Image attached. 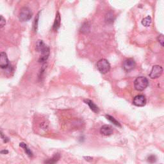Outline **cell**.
<instances>
[{
    "instance_id": "6da1fadb",
    "label": "cell",
    "mask_w": 164,
    "mask_h": 164,
    "mask_svg": "<svg viewBox=\"0 0 164 164\" xmlns=\"http://www.w3.org/2000/svg\"><path fill=\"white\" fill-rule=\"evenodd\" d=\"M36 50L42 54L41 57L39 60V62L40 63H44L46 62L49 54V47L42 41L39 40L36 42Z\"/></svg>"
},
{
    "instance_id": "7a4b0ae2",
    "label": "cell",
    "mask_w": 164,
    "mask_h": 164,
    "mask_svg": "<svg viewBox=\"0 0 164 164\" xmlns=\"http://www.w3.org/2000/svg\"><path fill=\"white\" fill-rule=\"evenodd\" d=\"M149 85V82L146 78L144 76L137 77L134 81L135 88L138 91H142L145 90Z\"/></svg>"
},
{
    "instance_id": "3957f363",
    "label": "cell",
    "mask_w": 164,
    "mask_h": 164,
    "mask_svg": "<svg viewBox=\"0 0 164 164\" xmlns=\"http://www.w3.org/2000/svg\"><path fill=\"white\" fill-rule=\"evenodd\" d=\"M110 64L106 59L102 58L97 63V68L101 73L106 74L110 70Z\"/></svg>"
},
{
    "instance_id": "277c9868",
    "label": "cell",
    "mask_w": 164,
    "mask_h": 164,
    "mask_svg": "<svg viewBox=\"0 0 164 164\" xmlns=\"http://www.w3.org/2000/svg\"><path fill=\"white\" fill-rule=\"evenodd\" d=\"M32 12L28 7H23L21 9L19 14V18L20 21H21L23 22L28 21L32 18Z\"/></svg>"
},
{
    "instance_id": "5b68a950",
    "label": "cell",
    "mask_w": 164,
    "mask_h": 164,
    "mask_svg": "<svg viewBox=\"0 0 164 164\" xmlns=\"http://www.w3.org/2000/svg\"><path fill=\"white\" fill-rule=\"evenodd\" d=\"M163 68L160 66L155 65L153 67V68L149 73V77L151 79H157L158 78L160 77L162 74Z\"/></svg>"
},
{
    "instance_id": "8992f818",
    "label": "cell",
    "mask_w": 164,
    "mask_h": 164,
    "mask_svg": "<svg viewBox=\"0 0 164 164\" xmlns=\"http://www.w3.org/2000/svg\"><path fill=\"white\" fill-rule=\"evenodd\" d=\"M136 66V63L134 59L133 58H127L124 60L123 64V67L125 71L129 72L133 69Z\"/></svg>"
},
{
    "instance_id": "52a82bcc",
    "label": "cell",
    "mask_w": 164,
    "mask_h": 164,
    "mask_svg": "<svg viewBox=\"0 0 164 164\" xmlns=\"http://www.w3.org/2000/svg\"><path fill=\"white\" fill-rule=\"evenodd\" d=\"M10 66V62L7 54L5 52L0 53V68L7 69Z\"/></svg>"
},
{
    "instance_id": "ba28073f",
    "label": "cell",
    "mask_w": 164,
    "mask_h": 164,
    "mask_svg": "<svg viewBox=\"0 0 164 164\" xmlns=\"http://www.w3.org/2000/svg\"><path fill=\"white\" fill-rule=\"evenodd\" d=\"M146 102V98H145L144 95H138L134 98L133 103V105L135 106L142 107V106L145 105Z\"/></svg>"
},
{
    "instance_id": "9c48e42d",
    "label": "cell",
    "mask_w": 164,
    "mask_h": 164,
    "mask_svg": "<svg viewBox=\"0 0 164 164\" xmlns=\"http://www.w3.org/2000/svg\"><path fill=\"white\" fill-rule=\"evenodd\" d=\"M113 132L114 129L110 125H103L100 129V133L105 136H110L113 134Z\"/></svg>"
},
{
    "instance_id": "30bf717a",
    "label": "cell",
    "mask_w": 164,
    "mask_h": 164,
    "mask_svg": "<svg viewBox=\"0 0 164 164\" xmlns=\"http://www.w3.org/2000/svg\"><path fill=\"white\" fill-rule=\"evenodd\" d=\"M84 102L86 104H87L88 106H89V107L91 109V110H92L94 113L98 114L99 112H100V109H99L98 106L96 105H95V104L91 100H85Z\"/></svg>"
},
{
    "instance_id": "8fae6325",
    "label": "cell",
    "mask_w": 164,
    "mask_h": 164,
    "mask_svg": "<svg viewBox=\"0 0 164 164\" xmlns=\"http://www.w3.org/2000/svg\"><path fill=\"white\" fill-rule=\"evenodd\" d=\"M60 23H61L60 15L59 12H57V14L56 15L55 19H54V21L53 23V30L57 31L59 29L60 27Z\"/></svg>"
},
{
    "instance_id": "7c38bea8",
    "label": "cell",
    "mask_w": 164,
    "mask_h": 164,
    "mask_svg": "<svg viewBox=\"0 0 164 164\" xmlns=\"http://www.w3.org/2000/svg\"><path fill=\"white\" fill-rule=\"evenodd\" d=\"M60 158V155L59 153H56L54 155L53 157L49 159L44 161V163L45 164H55L59 160Z\"/></svg>"
},
{
    "instance_id": "4fadbf2b",
    "label": "cell",
    "mask_w": 164,
    "mask_h": 164,
    "mask_svg": "<svg viewBox=\"0 0 164 164\" xmlns=\"http://www.w3.org/2000/svg\"><path fill=\"white\" fill-rule=\"evenodd\" d=\"M115 19V15L112 11L108 12L105 15V21L108 23H112Z\"/></svg>"
},
{
    "instance_id": "5bb4252c",
    "label": "cell",
    "mask_w": 164,
    "mask_h": 164,
    "mask_svg": "<svg viewBox=\"0 0 164 164\" xmlns=\"http://www.w3.org/2000/svg\"><path fill=\"white\" fill-rule=\"evenodd\" d=\"M19 146L21 147L22 148H23V149H24L25 151L26 152V153H27L28 157H33L32 152L31 151V150L29 149V148H28V147L27 146V145L25 143H24V142L20 143Z\"/></svg>"
},
{
    "instance_id": "9a60e30c",
    "label": "cell",
    "mask_w": 164,
    "mask_h": 164,
    "mask_svg": "<svg viewBox=\"0 0 164 164\" xmlns=\"http://www.w3.org/2000/svg\"><path fill=\"white\" fill-rule=\"evenodd\" d=\"M90 25L88 24V23H85L83 25L82 27H81V29H80V32H81L82 33H88L90 32Z\"/></svg>"
},
{
    "instance_id": "2e32d148",
    "label": "cell",
    "mask_w": 164,
    "mask_h": 164,
    "mask_svg": "<svg viewBox=\"0 0 164 164\" xmlns=\"http://www.w3.org/2000/svg\"><path fill=\"white\" fill-rule=\"evenodd\" d=\"M151 22H152V19H151V17L149 15H148L146 17H145L144 19H143L142 21V25H144V27H149L151 24Z\"/></svg>"
},
{
    "instance_id": "e0dca14e",
    "label": "cell",
    "mask_w": 164,
    "mask_h": 164,
    "mask_svg": "<svg viewBox=\"0 0 164 164\" xmlns=\"http://www.w3.org/2000/svg\"><path fill=\"white\" fill-rule=\"evenodd\" d=\"M105 117L106 118V119H108V120L110 121L112 123H113L114 125H116L117 126H119V127H121L120 123H119V122L116 120V119L113 118L112 116H111L110 115H106Z\"/></svg>"
},
{
    "instance_id": "ac0fdd59",
    "label": "cell",
    "mask_w": 164,
    "mask_h": 164,
    "mask_svg": "<svg viewBox=\"0 0 164 164\" xmlns=\"http://www.w3.org/2000/svg\"><path fill=\"white\" fill-rule=\"evenodd\" d=\"M157 161V158L155 155H150L149 157L147 158V162L151 163H155Z\"/></svg>"
},
{
    "instance_id": "d6986e66",
    "label": "cell",
    "mask_w": 164,
    "mask_h": 164,
    "mask_svg": "<svg viewBox=\"0 0 164 164\" xmlns=\"http://www.w3.org/2000/svg\"><path fill=\"white\" fill-rule=\"evenodd\" d=\"M5 24H6V20L2 15H0V28L3 27Z\"/></svg>"
},
{
    "instance_id": "ffe728a7",
    "label": "cell",
    "mask_w": 164,
    "mask_h": 164,
    "mask_svg": "<svg viewBox=\"0 0 164 164\" xmlns=\"http://www.w3.org/2000/svg\"><path fill=\"white\" fill-rule=\"evenodd\" d=\"M158 41L161 44V45L163 46V42H164V39H163V34H160V35H158Z\"/></svg>"
},
{
    "instance_id": "44dd1931",
    "label": "cell",
    "mask_w": 164,
    "mask_h": 164,
    "mask_svg": "<svg viewBox=\"0 0 164 164\" xmlns=\"http://www.w3.org/2000/svg\"><path fill=\"white\" fill-rule=\"evenodd\" d=\"M0 136L1 137L2 139L3 140V142H5V143L9 141V139H8V138H7V137H5V135H4L3 134V133H2V132H0Z\"/></svg>"
},
{
    "instance_id": "7402d4cb",
    "label": "cell",
    "mask_w": 164,
    "mask_h": 164,
    "mask_svg": "<svg viewBox=\"0 0 164 164\" xmlns=\"http://www.w3.org/2000/svg\"><path fill=\"white\" fill-rule=\"evenodd\" d=\"M39 13L37 17L35 18V25H34V29L35 31L37 30V23H38V19H39Z\"/></svg>"
},
{
    "instance_id": "603a6c76",
    "label": "cell",
    "mask_w": 164,
    "mask_h": 164,
    "mask_svg": "<svg viewBox=\"0 0 164 164\" xmlns=\"http://www.w3.org/2000/svg\"><path fill=\"white\" fill-rule=\"evenodd\" d=\"M0 153H1V154H8V153H9V151H8L7 150H3L0 152Z\"/></svg>"
}]
</instances>
